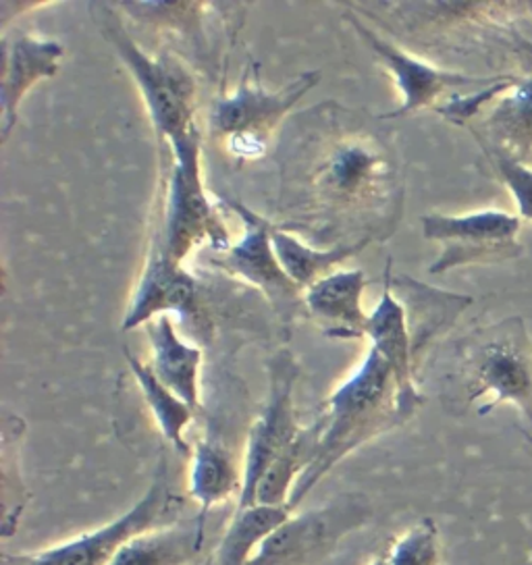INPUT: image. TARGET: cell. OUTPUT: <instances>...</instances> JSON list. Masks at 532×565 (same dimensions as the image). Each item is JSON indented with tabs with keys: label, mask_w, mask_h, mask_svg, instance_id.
Wrapping results in <instances>:
<instances>
[{
	"label": "cell",
	"mask_w": 532,
	"mask_h": 565,
	"mask_svg": "<svg viewBox=\"0 0 532 565\" xmlns=\"http://www.w3.org/2000/svg\"><path fill=\"white\" fill-rule=\"evenodd\" d=\"M366 337L373 341V348L383 355V360L390 364L397 393H400V407L404 418L409 420L416 409L423 406V395L418 393L414 383L416 360L412 352V339H409L408 318L402 301H397L393 294V263L387 260L385 277H383V298L376 303Z\"/></svg>",
	"instance_id": "obj_14"
},
{
	"label": "cell",
	"mask_w": 532,
	"mask_h": 565,
	"mask_svg": "<svg viewBox=\"0 0 532 565\" xmlns=\"http://www.w3.org/2000/svg\"><path fill=\"white\" fill-rule=\"evenodd\" d=\"M175 503L178 497L169 487V470L162 458L146 493L119 518L56 547L15 557L7 555L4 565H110L131 539L162 526L164 518L171 513Z\"/></svg>",
	"instance_id": "obj_6"
},
{
	"label": "cell",
	"mask_w": 532,
	"mask_h": 565,
	"mask_svg": "<svg viewBox=\"0 0 532 565\" xmlns=\"http://www.w3.org/2000/svg\"><path fill=\"white\" fill-rule=\"evenodd\" d=\"M319 418L322 423L319 447L291 493L289 512L300 508L339 461L406 423L393 372L381 353L371 348L358 371L324 402Z\"/></svg>",
	"instance_id": "obj_2"
},
{
	"label": "cell",
	"mask_w": 532,
	"mask_h": 565,
	"mask_svg": "<svg viewBox=\"0 0 532 565\" xmlns=\"http://www.w3.org/2000/svg\"><path fill=\"white\" fill-rule=\"evenodd\" d=\"M373 520L369 497L339 494L317 510L289 515L275 530L249 565H319L339 543Z\"/></svg>",
	"instance_id": "obj_7"
},
{
	"label": "cell",
	"mask_w": 532,
	"mask_h": 565,
	"mask_svg": "<svg viewBox=\"0 0 532 565\" xmlns=\"http://www.w3.org/2000/svg\"><path fill=\"white\" fill-rule=\"evenodd\" d=\"M127 364L134 372L138 385L142 388L143 399L152 409L155 420L159 424L160 433L164 435V439L175 447V451L192 458V447L185 441V428L194 420L195 409L185 404L183 399H179L178 395L171 388L164 387L157 379L155 371L150 369V364H143L136 355L125 352Z\"/></svg>",
	"instance_id": "obj_24"
},
{
	"label": "cell",
	"mask_w": 532,
	"mask_h": 565,
	"mask_svg": "<svg viewBox=\"0 0 532 565\" xmlns=\"http://www.w3.org/2000/svg\"><path fill=\"white\" fill-rule=\"evenodd\" d=\"M369 287L364 270H338L304 291L306 310L329 322L324 333L333 339H362L369 331L371 315L362 308V296Z\"/></svg>",
	"instance_id": "obj_16"
},
{
	"label": "cell",
	"mask_w": 532,
	"mask_h": 565,
	"mask_svg": "<svg viewBox=\"0 0 532 565\" xmlns=\"http://www.w3.org/2000/svg\"><path fill=\"white\" fill-rule=\"evenodd\" d=\"M338 113V134L317 138L308 175L320 218L371 214L379 237L391 235L402 218V185L397 183V162L387 141L376 131H364L352 117Z\"/></svg>",
	"instance_id": "obj_1"
},
{
	"label": "cell",
	"mask_w": 532,
	"mask_h": 565,
	"mask_svg": "<svg viewBox=\"0 0 532 565\" xmlns=\"http://www.w3.org/2000/svg\"><path fill=\"white\" fill-rule=\"evenodd\" d=\"M371 565H441V539L433 520H421L374 555Z\"/></svg>",
	"instance_id": "obj_25"
},
{
	"label": "cell",
	"mask_w": 532,
	"mask_h": 565,
	"mask_svg": "<svg viewBox=\"0 0 532 565\" xmlns=\"http://www.w3.org/2000/svg\"><path fill=\"white\" fill-rule=\"evenodd\" d=\"M300 366L289 350H281L268 360V399L258 420L249 430L248 451L244 459V484L237 510L254 505V493L268 468L298 439L304 426L296 420L294 385Z\"/></svg>",
	"instance_id": "obj_11"
},
{
	"label": "cell",
	"mask_w": 532,
	"mask_h": 565,
	"mask_svg": "<svg viewBox=\"0 0 532 565\" xmlns=\"http://www.w3.org/2000/svg\"><path fill=\"white\" fill-rule=\"evenodd\" d=\"M475 138L479 141L485 157L489 160V164L496 169L499 179L508 185V190L514 195L518 216L522 221H531L532 223V167L510 159L508 154L497 150L496 146H491L489 141L482 140L480 136H475Z\"/></svg>",
	"instance_id": "obj_26"
},
{
	"label": "cell",
	"mask_w": 532,
	"mask_h": 565,
	"mask_svg": "<svg viewBox=\"0 0 532 565\" xmlns=\"http://www.w3.org/2000/svg\"><path fill=\"white\" fill-rule=\"evenodd\" d=\"M348 23L355 30V34L364 40V44L371 46L381 63L385 65V70L390 71L395 79V86L402 89V105L393 108L390 113L381 115L383 119H397V117H406L414 110L421 108H437L439 100L444 98L449 89L461 88H489L497 82H501L506 77L503 75H491V77H480V75H466L458 71L441 70L435 65H428L425 61L404 53L402 49H397L395 44H391L390 40H385L383 35L376 34L371 30L364 21H360L354 11L345 13Z\"/></svg>",
	"instance_id": "obj_12"
},
{
	"label": "cell",
	"mask_w": 532,
	"mask_h": 565,
	"mask_svg": "<svg viewBox=\"0 0 532 565\" xmlns=\"http://www.w3.org/2000/svg\"><path fill=\"white\" fill-rule=\"evenodd\" d=\"M148 339L152 348L150 369L160 383L171 388L179 399L198 409L200 406V364L202 352L188 345L175 331L169 315L148 322Z\"/></svg>",
	"instance_id": "obj_18"
},
{
	"label": "cell",
	"mask_w": 532,
	"mask_h": 565,
	"mask_svg": "<svg viewBox=\"0 0 532 565\" xmlns=\"http://www.w3.org/2000/svg\"><path fill=\"white\" fill-rule=\"evenodd\" d=\"M169 312H178L188 331H204L200 285L183 266L173 263L159 246L152 244L148 265L143 268L142 279L121 329H138Z\"/></svg>",
	"instance_id": "obj_13"
},
{
	"label": "cell",
	"mask_w": 532,
	"mask_h": 565,
	"mask_svg": "<svg viewBox=\"0 0 532 565\" xmlns=\"http://www.w3.org/2000/svg\"><path fill=\"white\" fill-rule=\"evenodd\" d=\"M65 56V46L56 40L34 35H2V141L18 124L19 105L40 79L54 77L58 63Z\"/></svg>",
	"instance_id": "obj_15"
},
{
	"label": "cell",
	"mask_w": 532,
	"mask_h": 565,
	"mask_svg": "<svg viewBox=\"0 0 532 565\" xmlns=\"http://www.w3.org/2000/svg\"><path fill=\"white\" fill-rule=\"evenodd\" d=\"M319 71H306L279 92H268L256 77L240 82L230 96L219 98L211 113L214 136L227 140L231 152L242 159H256L265 152L277 125L285 115L319 84Z\"/></svg>",
	"instance_id": "obj_8"
},
{
	"label": "cell",
	"mask_w": 532,
	"mask_h": 565,
	"mask_svg": "<svg viewBox=\"0 0 532 565\" xmlns=\"http://www.w3.org/2000/svg\"><path fill=\"white\" fill-rule=\"evenodd\" d=\"M204 565H211V562H206V564H204Z\"/></svg>",
	"instance_id": "obj_27"
},
{
	"label": "cell",
	"mask_w": 532,
	"mask_h": 565,
	"mask_svg": "<svg viewBox=\"0 0 532 565\" xmlns=\"http://www.w3.org/2000/svg\"><path fill=\"white\" fill-rule=\"evenodd\" d=\"M458 355L468 404L491 397L479 414L514 404L532 426V339L522 318L475 331L461 341Z\"/></svg>",
	"instance_id": "obj_3"
},
{
	"label": "cell",
	"mask_w": 532,
	"mask_h": 565,
	"mask_svg": "<svg viewBox=\"0 0 532 565\" xmlns=\"http://www.w3.org/2000/svg\"><path fill=\"white\" fill-rule=\"evenodd\" d=\"M291 515L287 508L254 505L235 510L230 529L225 530L211 565H249L266 539Z\"/></svg>",
	"instance_id": "obj_23"
},
{
	"label": "cell",
	"mask_w": 532,
	"mask_h": 565,
	"mask_svg": "<svg viewBox=\"0 0 532 565\" xmlns=\"http://www.w3.org/2000/svg\"><path fill=\"white\" fill-rule=\"evenodd\" d=\"M169 150L173 162L167 181L164 223L155 246L178 265L202 244H211L214 254L230 249V231L202 185L200 129L169 143Z\"/></svg>",
	"instance_id": "obj_5"
},
{
	"label": "cell",
	"mask_w": 532,
	"mask_h": 565,
	"mask_svg": "<svg viewBox=\"0 0 532 565\" xmlns=\"http://www.w3.org/2000/svg\"><path fill=\"white\" fill-rule=\"evenodd\" d=\"M206 520L198 513L190 520H171L142 532L117 553L110 565H190L204 545Z\"/></svg>",
	"instance_id": "obj_19"
},
{
	"label": "cell",
	"mask_w": 532,
	"mask_h": 565,
	"mask_svg": "<svg viewBox=\"0 0 532 565\" xmlns=\"http://www.w3.org/2000/svg\"><path fill=\"white\" fill-rule=\"evenodd\" d=\"M100 28L105 38L113 44L115 53L121 56L125 67L134 75L148 106L152 125L160 141L175 143L188 138L194 129L195 106H198V84L194 73L188 70L178 56L160 53L150 56L143 53L125 30L124 21L107 7L100 4Z\"/></svg>",
	"instance_id": "obj_4"
},
{
	"label": "cell",
	"mask_w": 532,
	"mask_h": 565,
	"mask_svg": "<svg viewBox=\"0 0 532 565\" xmlns=\"http://www.w3.org/2000/svg\"><path fill=\"white\" fill-rule=\"evenodd\" d=\"M223 204L242 218L244 235L230 249L214 254L211 265L260 289L275 315L289 327L294 318L302 315L306 301L302 289L287 277L275 254L273 231L277 225L244 206L240 200L223 198Z\"/></svg>",
	"instance_id": "obj_10"
},
{
	"label": "cell",
	"mask_w": 532,
	"mask_h": 565,
	"mask_svg": "<svg viewBox=\"0 0 532 565\" xmlns=\"http://www.w3.org/2000/svg\"><path fill=\"white\" fill-rule=\"evenodd\" d=\"M508 154L510 159L532 164V73L515 75V82L506 94L497 98V105L487 121L485 134L475 131Z\"/></svg>",
	"instance_id": "obj_20"
},
{
	"label": "cell",
	"mask_w": 532,
	"mask_h": 565,
	"mask_svg": "<svg viewBox=\"0 0 532 565\" xmlns=\"http://www.w3.org/2000/svg\"><path fill=\"white\" fill-rule=\"evenodd\" d=\"M520 227V216L493 209L460 216L426 214L423 235L441 246V254L428 273L444 275L460 266L493 265L520 258L524 254Z\"/></svg>",
	"instance_id": "obj_9"
},
{
	"label": "cell",
	"mask_w": 532,
	"mask_h": 565,
	"mask_svg": "<svg viewBox=\"0 0 532 565\" xmlns=\"http://www.w3.org/2000/svg\"><path fill=\"white\" fill-rule=\"evenodd\" d=\"M244 484V466L231 456L230 449L214 439L204 437L195 443L190 466V497L200 505V515L209 518L213 508L240 499Z\"/></svg>",
	"instance_id": "obj_21"
},
{
	"label": "cell",
	"mask_w": 532,
	"mask_h": 565,
	"mask_svg": "<svg viewBox=\"0 0 532 565\" xmlns=\"http://www.w3.org/2000/svg\"><path fill=\"white\" fill-rule=\"evenodd\" d=\"M393 287H397L400 298L406 300V306H402L408 318L409 339L416 364L426 348L445 333L456 322V318L475 301L470 296L441 291L425 282L414 281L406 275L393 277Z\"/></svg>",
	"instance_id": "obj_17"
},
{
	"label": "cell",
	"mask_w": 532,
	"mask_h": 565,
	"mask_svg": "<svg viewBox=\"0 0 532 565\" xmlns=\"http://www.w3.org/2000/svg\"><path fill=\"white\" fill-rule=\"evenodd\" d=\"M371 242H355L345 246H336L331 249H315L306 246L298 237L287 233L284 227H275L273 231V247L284 266L287 277L296 282L302 291H308L315 282L329 277L336 266L345 263L355 254H360Z\"/></svg>",
	"instance_id": "obj_22"
}]
</instances>
